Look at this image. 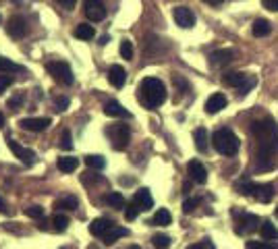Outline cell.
<instances>
[{"label": "cell", "mask_w": 278, "mask_h": 249, "mask_svg": "<svg viewBox=\"0 0 278 249\" xmlns=\"http://www.w3.org/2000/svg\"><path fill=\"white\" fill-rule=\"evenodd\" d=\"M253 135L257 141L255 164L259 171H272L276 166L278 156V125L272 116H266L264 121L253 123Z\"/></svg>", "instance_id": "1"}, {"label": "cell", "mask_w": 278, "mask_h": 249, "mask_svg": "<svg viewBox=\"0 0 278 249\" xmlns=\"http://www.w3.org/2000/svg\"><path fill=\"white\" fill-rule=\"evenodd\" d=\"M137 98L146 108H158L160 104H164L166 100V88L160 79L156 77H146L142 83H139V90H137Z\"/></svg>", "instance_id": "2"}, {"label": "cell", "mask_w": 278, "mask_h": 249, "mask_svg": "<svg viewBox=\"0 0 278 249\" xmlns=\"http://www.w3.org/2000/svg\"><path fill=\"white\" fill-rule=\"evenodd\" d=\"M212 145L222 156H235L241 147V141L231 129H218L212 133Z\"/></svg>", "instance_id": "3"}, {"label": "cell", "mask_w": 278, "mask_h": 249, "mask_svg": "<svg viewBox=\"0 0 278 249\" xmlns=\"http://www.w3.org/2000/svg\"><path fill=\"white\" fill-rule=\"evenodd\" d=\"M46 71L50 73L52 79H56L58 83H62V86H73V71H71V66H68V62L64 60H52L46 64Z\"/></svg>", "instance_id": "4"}, {"label": "cell", "mask_w": 278, "mask_h": 249, "mask_svg": "<svg viewBox=\"0 0 278 249\" xmlns=\"http://www.w3.org/2000/svg\"><path fill=\"white\" fill-rule=\"evenodd\" d=\"M108 137H110L112 147L116 149V152H120V149H125L131 141V129H129V125H123V123L110 125L108 127Z\"/></svg>", "instance_id": "5"}, {"label": "cell", "mask_w": 278, "mask_h": 249, "mask_svg": "<svg viewBox=\"0 0 278 249\" xmlns=\"http://www.w3.org/2000/svg\"><path fill=\"white\" fill-rule=\"evenodd\" d=\"M222 81L227 83L229 88H237L239 96H245L255 86V77H249L245 73H227V75L222 77Z\"/></svg>", "instance_id": "6"}, {"label": "cell", "mask_w": 278, "mask_h": 249, "mask_svg": "<svg viewBox=\"0 0 278 249\" xmlns=\"http://www.w3.org/2000/svg\"><path fill=\"white\" fill-rule=\"evenodd\" d=\"M83 13L90 21H102L106 17V7L104 0H85L83 3Z\"/></svg>", "instance_id": "7"}, {"label": "cell", "mask_w": 278, "mask_h": 249, "mask_svg": "<svg viewBox=\"0 0 278 249\" xmlns=\"http://www.w3.org/2000/svg\"><path fill=\"white\" fill-rule=\"evenodd\" d=\"M7 143H9L11 152L15 154V158H17V160H19V162H23L25 166H33V162H36V152H33V149H29V147H23V145H19V143H17V141H13V139H9Z\"/></svg>", "instance_id": "8"}, {"label": "cell", "mask_w": 278, "mask_h": 249, "mask_svg": "<svg viewBox=\"0 0 278 249\" xmlns=\"http://www.w3.org/2000/svg\"><path fill=\"white\" fill-rule=\"evenodd\" d=\"M7 33L11 38H17V40L23 38L27 33V21L23 19L21 15H13L11 19L7 21Z\"/></svg>", "instance_id": "9"}, {"label": "cell", "mask_w": 278, "mask_h": 249, "mask_svg": "<svg viewBox=\"0 0 278 249\" xmlns=\"http://www.w3.org/2000/svg\"><path fill=\"white\" fill-rule=\"evenodd\" d=\"M172 17H175L177 25L183 27V29H191L195 25V15L189 7H177L175 11H172Z\"/></svg>", "instance_id": "10"}, {"label": "cell", "mask_w": 278, "mask_h": 249, "mask_svg": "<svg viewBox=\"0 0 278 249\" xmlns=\"http://www.w3.org/2000/svg\"><path fill=\"white\" fill-rule=\"evenodd\" d=\"M251 195L257 199L259 204H270L272 197H274V185H270V183H264V185H257V183H253Z\"/></svg>", "instance_id": "11"}, {"label": "cell", "mask_w": 278, "mask_h": 249, "mask_svg": "<svg viewBox=\"0 0 278 249\" xmlns=\"http://www.w3.org/2000/svg\"><path fill=\"white\" fill-rule=\"evenodd\" d=\"M19 127L25 131H31V133H40L50 127V119H46V116H40V119H21Z\"/></svg>", "instance_id": "12"}, {"label": "cell", "mask_w": 278, "mask_h": 249, "mask_svg": "<svg viewBox=\"0 0 278 249\" xmlns=\"http://www.w3.org/2000/svg\"><path fill=\"white\" fill-rule=\"evenodd\" d=\"M187 171H189V177L193 179L195 183H199V185H203V183L207 181V171H205V166L199 160H191L189 166H187Z\"/></svg>", "instance_id": "13"}, {"label": "cell", "mask_w": 278, "mask_h": 249, "mask_svg": "<svg viewBox=\"0 0 278 249\" xmlns=\"http://www.w3.org/2000/svg\"><path fill=\"white\" fill-rule=\"evenodd\" d=\"M222 108H227V96L224 94H212L205 100V112L207 114H216Z\"/></svg>", "instance_id": "14"}, {"label": "cell", "mask_w": 278, "mask_h": 249, "mask_svg": "<svg viewBox=\"0 0 278 249\" xmlns=\"http://www.w3.org/2000/svg\"><path fill=\"white\" fill-rule=\"evenodd\" d=\"M133 204L142 210V212H148V210H152L154 208V199H152V193H150V189H139L137 193H135V197H133Z\"/></svg>", "instance_id": "15"}, {"label": "cell", "mask_w": 278, "mask_h": 249, "mask_svg": "<svg viewBox=\"0 0 278 249\" xmlns=\"http://www.w3.org/2000/svg\"><path fill=\"white\" fill-rule=\"evenodd\" d=\"M235 60V50H216V52L210 54V64L212 66H224Z\"/></svg>", "instance_id": "16"}, {"label": "cell", "mask_w": 278, "mask_h": 249, "mask_svg": "<svg viewBox=\"0 0 278 249\" xmlns=\"http://www.w3.org/2000/svg\"><path fill=\"white\" fill-rule=\"evenodd\" d=\"M108 81L112 83L114 88H123L127 83V71L120 64H112L108 69Z\"/></svg>", "instance_id": "17"}, {"label": "cell", "mask_w": 278, "mask_h": 249, "mask_svg": "<svg viewBox=\"0 0 278 249\" xmlns=\"http://www.w3.org/2000/svg\"><path fill=\"white\" fill-rule=\"evenodd\" d=\"M104 114H106V116H125V119H131V112L120 102H116V100H108V102L104 104Z\"/></svg>", "instance_id": "18"}, {"label": "cell", "mask_w": 278, "mask_h": 249, "mask_svg": "<svg viewBox=\"0 0 278 249\" xmlns=\"http://www.w3.org/2000/svg\"><path fill=\"white\" fill-rule=\"evenodd\" d=\"M239 224L241 226L237 228V232H253L259 228V218L255 214H243L239 218Z\"/></svg>", "instance_id": "19"}, {"label": "cell", "mask_w": 278, "mask_h": 249, "mask_svg": "<svg viewBox=\"0 0 278 249\" xmlns=\"http://www.w3.org/2000/svg\"><path fill=\"white\" fill-rule=\"evenodd\" d=\"M127 235H129L127 228H123V226H112V228H108V230L102 235V241H104V245H114L118 239H123V237H127Z\"/></svg>", "instance_id": "20"}, {"label": "cell", "mask_w": 278, "mask_h": 249, "mask_svg": "<svg viewBox=\"0 0 278 249\" xmlns=\"http://www.w3.org/2000/svg\"><path fill=\"white\" fill-rule=\"evenodd\" d=\"M114 224H112V220L110 218H96L92 224H90V232L94 237H100L102 239V235L106 232L108 228H112Z\"/></svg>", "instance_id": "21"}, {"label": "cell", "mask_w": 278, "mask_h": 249, "mask_svg": "<svg viewBox=\"0 0 278 249\" xmlns=\"http://www.w3.org/2000/svg\"><path fill=\"white\" fill-rule=\"evenodd\" d=\"M104 202H106L110 208H114V210H123V208L127 206L125 195H123V193H118V191H110V193H106V195H104Z\"/></svg>", "instance_id": "22"}, {"label": "cell", "mask_w": 278, "mask_h": 249, "mask_svg": "<svg viewBox=\"0 0 278 249\" xmlns=\"http://www.w3.org/2000/svg\"><path fill=\"white\" fill-rule=\"evenodd\" d=\"M193 141H195V147L203 154L205 149H207V141H210L205 127H197V129H195V133H193Z\"/></svg>", "instance_id": "23"}, {"label": "cell", "mask_w": 278, "mask_h": 249, "mask_svg": "<svg viewBox=\"0 0 278 249\" xmlns=\"http://www.w3.org/2000/svg\"><path fill=\"white\" fill-rule=\"evenodd\" d=\"M259 235H262L264 241H278V228L272 222H262V226H259Z\"/></svg>", "instance_id": "24"}, {"label": "cell", "mask_w": 278, "mask_h": 249, "mask_svg": "<svg viewBox=\"0 0 278 249\" xmlns=\"http://www.w3.org/2000/svg\"><path fill=\"white\" fill-rule=\"evenodd\" d=\"M270 31H272V25L266 19H257L253 23V36L255 38H266V36H270Z\"/></svg>", "instance_id": "25"}, {"label": "cell", "mask_w": 278, "mask_h": 249, "mask_svg": "<svg viewBox=\"0 0 278 249\" xmlns=\"http://www.w3.org/2000/svg\"><path fill=\"white\" fill-rule=\"evenodd\" d=\"M170 222H172V216H170V212L166 208H160L158 212L154 214V218H152V224H156V226H168Z\"/></svg>", "instance_id": "26"}, {"label": "cell", "mask_w": 278, "mask_h": 249, "mask_svg": "<svg viewBox=\"0 0 278 249\" xmlns=\"http://www.w3.org/2000/svg\"><path fill=\"white\" fill-rule=\"evenodd\" d=\"M94 36H96V29L90 23H79L75 27V38H79V40H92Z\"/></svg>", "instance_id": "27"}, {"label": "cell", "mask_w": 278, "mask_h": 249, "mask_svg": "<svg viewBox=\"0 0 278 249\" xmlns=\"http://www.w3.org/2000/svg\"><path fill=\"white\" fill-rule=\"evenodd\" d=\"M77 166H79V160L73 158V156H62V158H58V169L62 173H73Z\"/></svg>", "instance_id": "28"}, {"label": "cell", "mask_w": 278, "mask_h": 249, "mask_svg": "<svg viewBox=\"0 0 278 249\" xmlns=\"http://www.w3.org/2000/svg\"><path fill=\"white\" fill-rule=\"evenodd\" d=\"M19 71H23V66L15 64L11 58L0 56V73H19Z\"/></svg>", "instance_id": "29"}, {"label": "cell", "mask_w": 278, "mask_h": 249, "mask_svg": "<svg viewBox=\"0 0 278 249\" xmlns=\"http://www.w3.org/2000/svg\"><path fill=\"white\" fill-rule=\"evenodd\" d=\"M85 164H88V169H94V171H102L104 166H106V160L98 154H90L85 156Z\"/></svg>", "instance_id": "30"}, {"label": "cell", "mask_w": 278, "mask_h": 249, "mask_svg": "<svg viewBox=\"0 0 278 249\" xmlns=\"http://www.w3.org/2000/svg\"><path fill=\"white\" fill-rule=\"evenodd\" d=\"M52 226H54L56 232H64L68 228V218L64 214H54V218H52Z\"/></svg>", "instance_id": "31"}, {"label": "cell", "mask_w": 278, "mask_h": 249, "mask_svg": "<svg viewBox=\"0 0 278 249\" xmlns=\"http://www.w3.org/2000/svg\"><path fill=\"white\" fill-rule=\"evenodd\" d=\"M247 249H278L276 241H247Z\"/></svg>", "instance_id": "32"}, {"label": "cell", "mask_w": 278, "mask_h": 249, "mask_svg": "<svg viewBox=\"0 0 278 249\" xmlns=\"http://www.w3.org/2000/svg\"><path fill=\"white\" fill-rule=\"evenodd\" d=\"M152 245H154L156 249H168L170 237H168V235H154V237H152Z\"/></svg>", "instance_id": "33"}, {"label": "cell", "mask_w": 278, "mask_h": 249, "mask_svg": "<svg viewBox=\"0 0 278 249\" xmlns=\"http://www.w3.org/2000/svg\"><path fill=\"white\" fill-rule=\"evenodd\" d=\"M120 56H123L125 60H133V44L129 40H123L120 42Z\"/></svg>", "instance_id": "34"}, {"label": "cell", "mask_w": 278, "mask_h": 249, "mask_svg": "<svg viewBox=\"0 0 278 249\" xmlns=\"http://www.w3.org/2000/svg\"><path fill=\"white\" fill-rule=\"evenodd\" d=\"M56 208H62V210H75V208H77V197L68 195V197L60 199V202L56 204Z\"/></svg>", "instance_id": "35"}, {"label": "cell", "mask_w": 278, "mask_h": 249, "mask_svg": "<svg viewBox=\"0 0 278 249\" xmlns=\"http://www.w3.org/2000/svg\"><path fill=\"white\" fill-rule=\"evenodd\" d=\"M60 147L62 149H66V152H68V149H73V139H71V131H62V137H60Z\"/></svg>", "instance_id": "36"}, {"label": "cell", "mask_w": 278, "mask_h": 249, "mask_svg": "<svg viewBox=\"0 0 278 249\" xmlns=\"http://www.w3.org/2000/svg\"><path fill=\"white\" fill-rule=\"evenodd\" d=\"M25 214L29 216V218H44V208L42 206H29L27 210H25Z\"/></svg>", "instance_id": "37"}, {"label": "cell", "mask_w": 278, "mask_h": 249, "mask_svg": "<svg viewBox=\"0 0 278 249\" xmlns=\"http://www.w3.org/2000/svg\"><path fill=\"white\" fill-rule=\"evenodd\" d=\"M13 86V77L9 75V73H5V75H0V94H5L9 88Z\"/></svg>", "instance_id": "38"}, {"label": "cell", "mask_w": 278, "mask_h": 249, "mask_svg": "<svg viewBox=\"0 0 278 249\" xmlns=\"http://www.w3.org/2000/svg\"><path fill=\"white\" fill-rule=\"evenodd\" d=\"M197 204H199V199L197 197H189V199H185V202H183V212H193L195 208H197Z\"/></svg>", "instance_id": "39"}, {"label": "cell", "mask_w": 278, "mask_h": 249, "mask_svg": "<svg viewBox=\"0 0 278 249\" xmlns=\"http://www.w3.org/2000/svg\"><path fill=\"white\" fill-rule=\"evenodd\" d=\"M137 214H139V208H137L135 204H131V206H127V208H125V216H127V220H135V218H137Z\"/></svg>", "instance_id": "40"}, {"label": "cell", "mask_w": 278, "mask_h": 249, "mask_svg": "<svg viewBox=\"0 0 278 249\" xmlns=\"http://www.w3.org/2000/svg\"><path fill=\"white\" fill-rule=\"evenodd\" d=\"M23 102V94H17L15 98H11L9 100V108L11 110H19V104Z\"/></svg>", "instance_id": "41"}, {"label": "cell", "mask_w": 278, "mask_h": 249, "mask_svg": "<svg viewBox=\"0 0 278 249\" xmlns=\"http://www.w3.org/2000/svg\"><path fill=\"white\" fill-rule=\"evenodd\" d=\"M187 249H214V243H212L210 239H205V241H201V243H195V245H189Z\"/></svg>", "instance_id": "42"}, {"label": "cell", "mask_w": 278, "mask_h": 249, "mask_svg": "<svg viewBox=\"0 0 278 249\" xmlns=\"http://www.w3.org/2000/svg\"><path fill=\"white\" fill-rule=\"evenodd\" d=\"M54 106H56L58 110H66V106H68V98H66V96H58V98L54 100Z\"/></svg>", "instance_id": "43"}, {"label": "cell", "mask_w": 278, "mask_h": 249, "mask_svg": "<svg viewBox=\"0 0 278 249\" xmlns=\"http://www.w3.org/2000/svg\"><path fill=\"white\" fill-rule=\"evenodd\" d=\"M262 5H264V9H268V11H278V0H262Z\"/></svg>", "instance_id": "44"}, {"label": "cell", "mask_w": 278, "mask_h": 249, "mask_svg": "<svg viewBox=\"0 0 278 249\" xmlns=\"http://www.w3.org/2000/svg\"><path fill=\"white\" fill-rule=\"evenodd\" d=\"M58 3L64 7V9H73L75 7V3H77V0H58Z\"/></svg>", "instance_id": "45"}, {"label": "cell", "mask_w": 278, "mask_h": 249, "mask_svg": "<svg viewBox=\"0 0 278 249\" xmlns=\"http://www.w3.org/2000/svg\"><path fill=\"white\" fill-rule=\"evenodd\" d=\"M0 214H7V204H5L3 197H0Z\"/></svg>", "instance_id": "46"}, {"label": "cell", "mask_w": 278, "mask_h": 249, "mask_svg": "<svg viewBox=\"0 0 278 249\" xmlns=\"http://www.w3.org/2000/svg\"><path fill=\"white\" fill-rule=\"evenodd\" d=\"M203 3H207V5H220V3H224V0H203Z\"/></svg>", "instance_id": "47"}, {"label": "cell", "mask_w": 278, "mask_h": 249, "mask_svg": "<svg viewBox=\"0 0 278 249\" xmlns=\"http://www.w3.org/2000/svg\"><path fill=\"white\" fill-rule=\"evenodd\" d=\"M108 44V36H104V38H100V46H106Z\"/></svg>", "instance_id": "48"}, {"label": "cell", "mask_w": 278, "mask_h": 249, "mask_svg": "<svg viewBox=\"0 0 278 249\" xmlns=\"http://www.w3.org/2000/svg\"><path fill=\"white\" fill-rule=\"evenodd\" d=\"M3 127H5V114L0 112V129H3Z\"/></svg>", "instance_id": "49"}, {"label": "cell", "mask_w": 278, "mask_h": 249, "mask_svg": "<svg viewBox=\"0 0 278 249\" xmlns=\"http://www.w3.org/2000/svg\"><path fill=\"white\" fill-rule=\"evenodd\" d=\"M129 249H139V247H137V245H133V247H129Z\"/></svg>", "instance_id": "50"}, {"label": "cell", "mask_w": 278, "mask_h": 249, "mask_svg": "<svg viewBox=\"0 0 278 249\" xmlns=\"http://www.w3.org/2000/svg\"><path fill=\"white\" fill-rule=\"evenodd\" d=\"M276 218H278V206H276Z\"/></svg>", "instance_id": "51"}, {"label": "cell", "mask_w": 278, "mask_h": 249, "mask_svg": "<svg viewBox=\"0 0 278 249\" xmlns=\"http://www.w3.org/2000/svg\"><path fill=\"white\" fill-rule=\"evenodd\" d=\"M13 3H19V0H13Z\"/></svg>", "instance_id": "52"}]
</instances>
